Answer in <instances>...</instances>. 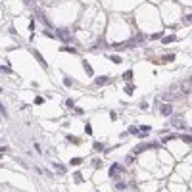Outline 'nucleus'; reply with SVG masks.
I'll use <instances>...</instances> for the list:
<instances>
[{
	"label": "nucleus",
	"mask_w": 192,
	"mask_h": 192,
	"mask_svg": "<svg viewBox=\"0 0 192 192\" xmlns=\"http://www.w3.org/2000/svg\"><path fill=\"white\" fill-rule=\"evenodd\" d=\"M123 175H125V165L123 163H111L109 165V169H108V177L111 181H117V179H123Z\"/></svg>",
	"instance_id": "f257e3e1"
},
{
	"label": "nucleus",
	"mask_w": 192,
	"mask_h": 192,
	"mask_svg": "<svg viewBox=\"0 0 192 192\" xmlns=\"http://www.w3.org/2000/svg\"><path fill=\"white\" fill-rule=\"evenodd\" d=\"M156 148H160V142H142V144H138V146L133 148V154H136V156H140L142 152H146V150H156Z\"/></svg>",
	"instance_id": "f03ea898"
},
{
	"label": "nucleus",
	"mask_w": 192,
	"mask_h": 192,
	"mask_svg": "<svg viewBox=\"0 0 192 192\" xmlns=\"http://www.w3.org/2000/svg\"><path fill=\"white\" fill-rule=\"evenodd\" d=\"M56 37H58V40H62V42H65V44L73 40L71 31L67 29V27H60V29H56Z\"/></svg>",
	"instance_id": "7ed1b4c3"
},
{
	"label": "nucleus",
	"mask_w": 192,
	"mask_h": 192,
	"mask_svg": "<svg viewBox=\"0 0 192 192\" xmlns=\"http://www.w3.org/2000/svg\"><path fill=\"white\" fill-rule=\"evenodd\" d=\"M167 125L175 127V129H186V121H185V117H181V115H171Z\"/></svg>",
	"instance_id": "20e7f679"
},
{
	"label": "nucleus",
	"mask_w": 192,
	"mask_h": 192,
	"mask_svg": "<svg viewBox=\"0 0 192 192\" xmlns=\"http://www.w3.org/2000/svg\"><path fill=\"white\" fill-rule=\"evenodd\" d=\"M160 113L163 115V117H167V119H169V117L173 115V104H171V102L161 104V106H160Z\"/></svg>",
	"instance_id": "39448f33"
},
{
	"label": "nucleus",
	"mask_w": 192,
	"mask_h": 192,
	"mask_svg": "<svg viewBox=\"0 0 192 192\" xmlns=\"http://www.w3.org/2000/svg\"><path fill=\"white\" fill-rule=\"evenodd\" d=\"M31 54H33V58L37 60L38 64H40V65H42V67H44V69H48V64H46V60H44V58H42V54H40V52H38L37 48H31Z\"/></svg>",
	"instance_id": "423d86ee"
},
{
	"label": "nucleus",
	"mask_w": 192,
	"mask_h": 192,
	"mask_svg": "<svg viewBox=\"0 0 192 192\" xmlns=\"http://www.w3.org/2000/svg\"><path fill=\"white\" fill-rule=\"evenodd\" d=\"M111 83V77L102 75V77H94V87H106V85Z\"/></svg>",
	"instance_id": "0eeeda50"
},
{
	"label": "nucleus",
	"mask_w": 192,
	"mask_h": 192,
	"mask_svg": "<svg viewBox=\"0 0 192 192\" xmlns=\"http://www.w3.org/2000/svg\"><path fill=\"white\" fill-rule=\"evenodd\" d=\"M104 56L108 58L111 64H123V58L119 56V54H104Z\"/></svg>",
	"instance_id": "6e6552de"
},
{
	"label": "nucleus",
	"mask_w": 192,
	"mask_h": 192,
	"mask_svg": "<svg viewBox=\"0 0 192 192\" xmlns=\"http://www.w3.org/2000/svg\"><path fill=\"white\" fill-rule=\"evenodd\" d=\"M113 188L115 190H125V188H129V185L123 179H117V181H113Z\"/></svg>",
	"instance_id": "1a4fd4ad"
},
{
	"label": "nucleus",
	"mask_w": 192,
	"mask_h": 192,
	"mask_svg": "<svg viewBox=\"0 0 192 192\" xmlns=\"http://www.w3.org/2000/svg\"><path fill=\"white\" fill-rule=\"evenodd\" d=\"M83 69H85V73H87V77H94V69H92V65H90L87 60H83Z\"/></svg>",
	"instance_id": "9d476101"
},
{
	"label": "nucleus",
	"mask_w": 192,
	"mask_h": 192,
	"mask_svg": "<svg viewBox=\"0 0 192 192\" xmlns=\"http://www.w3.org/2000/svg\"><path fill=\"white\" fill-rule=\"evenodd\" d=\"M52 167H54L60 175H65V171H67V167H65L64 163H58V161H52Z\"/></svg>",
	"instance_id": "9b49d317"
},
{
	"label": "nucleus",
	"mask_w": 192,
	"mask_h": 192,
	"mask_svg": "<svg viewBox=\"0 0 192 192\" xmlns=\"http://www.w3.org/2000/svg\"><path fill=\"white\" fill-rule=\"evenodd\" d=\"M123 92H125L127 96H133V94H134V85L131 83V81H129V83L125 85V87H123Z\"/></svg>",
	"instance_id": "f8f14e48"
},
{
	"label": "nucleus",
	"mask_w": 192,
	"mask_h": 192,
	"mask_svg": "<svg viewBox=\"0 0 192 192\" xmlns=\"http://www.w3.org/2000/svg\"><path fill=\"white\" fill-rule=\"evenodd\" d=\"M190 90H192L190 83H183V85H181V94H183V96H188V94H190Z\"/></svg>",
	"instance_id": "ddd939ff"
},
{
	"label": "nucleus",
	"mask_w": 192,
	"mask_h": 192,
	"mask_svg": "<svg viewBox=\"0 0 192 192\" xmlns=\"http://www.w3.org/2000/svg\"><path fill=\"white\" fill-rule=\"evenodd\" d=\"M175 58H177V56H175V52H169V54H165V56L161 58L160 62H161V64H167V62H175Z\"/></svg>",
	"instance_id": "4468645a"
},
{
	"label": "nucleus",
	"mask_w": 192,
	"mask_h": 192,
	"mask_svg": "<svg viewBox=\"0 0 192 192\" xmlns=\"http://www.w3.org/2000/svg\"><path fill=\"white\" fill-rule=\"evenodd\" d=\"M104 163H102V160L100 158H92V161H90V169H100Z\"/></svg>",
	"instance_id": "2eb2a0df"
},
{
	"label": "nucleus",
	"mask_w": 192,
	"mask_h": 192,
	"mask_svg": "<svg viewBox=\"0 0 192 192\" xmlns=\"http://www.w3.org/2000/svg\"><path fill=\"white\" fill-rule=\"evenodd\" d=\"M175 40H177L175 35H165V37L161 38V44H171V42H175Z\"/></svg>",
	"instance_id": "dca6fc26"
},
{
	"label": "nucleus",
	"mask_w": 192,
	"mask_h": 192,
	"mask_svg": "<svg viewBox=\"0 0 192 192\" xmlns=\"http://www.w3.org/2000/svg\"><path fill=\"white\" fill-rule=\"evenodd\" d=\"M65 140L69 144H81V138L79 136H73V134H65Z\"/></svg>",
	"instance_id": "f3484780"
},
{
	"label": "nucleus",
	"mask_w": 192,
	"mask_h": 192,
	"mask_svg": "<svg viewBox=\"0 0 192 192\" xmlns=\"http://www.w3.org/2000/svg\"><path fill=\"white\" fill-rule=\"evenodd\" d=\"M134 161H136V154H129L127 158H125V165H134Z\"/></svg>",
	"instance_id": "a211bd4d"
},
{
	"label": "nucleus",
	"mask_w": 192,
	"mask_h": 192,
	"mask_svg": "<svg viewBox=\"0 0 192 192\" xmlns=\"http://www.w3.org/2000/svg\"><path fill=\"white\" fill-rule=\"evenodd\" d=\"M83 158H81V156H75V158H71V160H69V163H71V165H73V167H79V165H81V163H83Z\"/></svg>",
	"instance_id": "6ab92c4d"
},
{
	"label": "nucleus",
	"mask_w": 192,
	"mask_h": 192,
	"mask_svg": "<svg viewBox=\"0 0 192 192\" xmlns=\"http://www.w3.org/2000/svg\"><path fill=\"white\" fill-rule=\"evenodd\" d=\"M92 150H94V152H104V144L102 142H92Z\"/></svg>",
	"instance_id": "aec40b11"
},
{
	"label": "nucleus",
	"mask_w": 192,
	"mask_h": 192,
	"mask_svg": "<svg viewBox=\"0 0 192 192\" xmlns=\"http://www.w3.org/2000/svg\"><path fill=\"white\" fill-rule=\"evenodd\" d=\"M13 161H15L17 165H21V167H23V169H29V163H27V161L23 160V158H15V160H13Z\"/></svg>",
	"instance_id": "412c9836"
},
{
	"label": "nucleus",
	"mask_w": 192,
	"mask_h": 192,
	"mask_svg": "<svg viewBox=\"0 0 192 192\" xmlns=\"http://www.w3.org/2000/svg\"><path fill=\"white\" fill-rule=\"evenodd\" d=\"M73 181H75V183H83V173H81V171H75V173H73Z\"/></svg>",
	"instance_id": "4be33fe9"
},
{
	"label": "nucleus",
	"mask_w": 192,
	"mask_h": 192,
	"mask_svg": "<svg viewBox=\"0 0 192 192\" xmlns=\"http://www.w3.org/2000/svg\"><path fill=\"white\" fill-rule=\"evenodd\" d=\"M111 46H113L115 50H125V48H129V46H127V42H113Z\"/></svg>",
	"instance_id": "5701e85b"
},
{
	"label": "nucleus",
	"mask_w": 192,
	"mask_h": 192,
	"mask_svg": "<svg viewBox=\"0 0 192 192\" xmlns=\"http://www.w3.org/2000/svg\"><path fill=\"white\" fill-rule=\"evenodd\" d=\"M183 23L185 25H192V13H185L183 15Z\"/></svg>",
	"instance_id": "b1692460"
},
{
	"label": "nucleus",
	"mask_w": 192,
	"mask_h": 192,
	"mask_svg": "<svg viewBox=\"0 0 192 192\" xmlns=\"http://www.w3.org/2000/svg\"><path fill=\"white\" fill-rule=\"evenodd\" d=\"M60 52H67V54H77L75 48H71V46H60Z\"/></svg>",
	"instance_id": "393cba45"
},
{
	"label": "nucleus",
	"mask_w": 192,
	"mask_h": 192,
	"mask_svg": "<svg viewBox=\"0 0 192 192\" xmlns=\"http://www.w3.org/2000/svg\"><path fill=\"white\" fill-rule=\"evenodd\" d=\"M181 140L185 144H192V134H181Z\"/></svg>",
	"instance_id": "a878e982"
},
{
	"label": "nucleus",
	"mask_w": 192,
	"mask_h": 192,
	"mask_svg": "<svg viewBox=\"0 0 192 192\" xmlns=\"http://www.w3.org/2000/svg\"><path fill=\"white\" fill-rule=\"evenodd\" d=\"M64 85L67 87V89H71V87H73V79L67 77V75H64Z\"/></svg>",
	"instance_id": "bb28decb"
},
{
	"label": "nucleus",
	"mask_w": 192,
	"mask_h": 192,
	"mask_svg": "<svg viewBox=\"0 0 192 192\" xmlns=\"http://www.w3.org/2000/svg\"><path fill=\"white\" fill-rule=\"evenodd\" d=\"M42 35H44L46 38H52V40H54V38H58V37H56V33H52V31H46V27H44V31H42Z\"/></svg>",
	"instance_id": "cd10ccee"
},
{
	"label": "nucleus",
	"mask_w": 192,
	"mask_h": 192,
	"mask_svg": "<svg viewBox=\"0 0 192 192\" xmlns=\"http://www.w3.org/2000/svg\"><path fill=\"white\" fill-rule=\"evenodd\" d=\"M121 79H123V81H131V79H133V71H131V69L125 71V73L121 75Z\"/></svg>",
	"instance_id": "c85d7f7f"
},
{
	"label": "nucleus",
	"mask_w": 192,
	"mask_h": 192,
	"mask_svg": "<svg viewBox=\"0 0 192 192\" xmlns=\"http://www.w3.org/2000/svg\"><path fill=\"white\" fill-rule=\"evenodd\" d=\"M35 25H37V23H35V15H33V17L31 19H29V25H27V27H29V31H35Z\"/></svg>",
	"instance_id": "c756f323"
},
{
	"label": "nucleus",
	"mask_w": 192,
	"mask_h": 192,
	"mask_svg": "<svg viewBox=\"0 0 192 192\" xmlns=\"http://www.w3.org/2000/svg\"><path fill=\"white\" fill-rule=\"evenodd\" d=\"M161 37H163V33H152V35H150V40H158V38H161Z\"/></svg>",
	"instance_id": "7c9ffc66"
},
{
	"label": "nucleus",
	"mask_w": 192,
	"mask_h": 192,
	"mask_svg": "<svg viewBox=\"0 0 192 192\" xmlns=\"http://www.w3.org/2000/svg\"><path fill=\"white\" fill-rule=\"evenodd\" d=\"M129 133L133 134V136H136V134H138V127H136V125H131V127H129Z\"/></svg>",
	"instance_id": "2f4dec72"
},
{
	"label": "nucleus",
	"mask_w": 192,
	"mask_h": 192,
	"mask_svg": "<svg viewBox=\"0 0 192 192\" xmlns=\"http://www.w3.org/2000/svg\"><path fill=\"white\" fill-rule=\"evenodd\" d=\"M33 148H35V152H37V154H40V156L44 154V152H42V146H40L38 142H35V144H33Z\"/></svg>",
	"instance_id": "473e14b6"
},
{
	"label": "nucleus",
	"mask_w": 192,
	"mask_h": 192,
	"mask_svg": "<svg viewBox=\"0 0 192 192\" xmlns=\"http://www.w3.org/2000/svg\"><path fill=\"white\" fill-rule=\"evenodd\" d=\"M33 102L37 104V106H42V104H44V98H42V96H35V100H33Z\"/></svg>",
	"instance_id": "72a5a7b5"
},
{
	"label": "nucleus",
	"mask_w": 192,
	"mask_h": 192,
	"mask_svg": "<svg viewBox=\"0 0 192 192\" xmlns=\"http://www.w3.org/2000/svg\"><path fill=\"white\" fill-rule=\"evenodd\" d=\"M73 113L79 117V115H85V109L83 108H77V106H75V108H73Z\"/></svg>",
	"instance_id": "f704fd0d"
},
{
	"label": "nucleus",
	"mask_w": 192,
	"mask_h": 192,
	"mask_svg": "<svg viewBox=\"0 0 192 192\" xmlns=\"http://www.w3.org/2000/svg\"><path fill=\"white\" fill-rule=\"evenodd\" d=\"M65 106H67V108H75V100H73V98H67V100H65Z\"/></svg>",
	"instance_id": "c9c22d12"
},
{
	"label": "nucleus",
	"mask_w": 192,
	"mask_h": 192,
	"mask_svg": "<svg viewBox=\"0 0 192 192\" xmlns=\"http://www.w3.org/2000/svg\"><path fill=\"white\" fill-rule=\"evenodd\" d=\"M85 133H87V134H92V125H90L89 121L85 123Z\"/></svg>",
	"instance_id": "e433bc0d"
},
{
	"label": "nucleus",
	"mask_w": 192,
	"mask_h": 192,
	"mask_svg": "<svg viewBox=\"0 0 192 192\" xmlns=\"http://www.w3.org/2000/svg\"><path fill=\"white\" fill-rule=\"evenodd\" d=\"M117 117H119V115H117V111H115V109H111V111H109V119H111V121H117Z\"/></svg>",
	"instance_id": "4c0bfd02"
},
{
	"label": "nucleus",
	"mask_w": 192,
	"mask_h": 192,
	"mask_svg": "<svg viewBox=\"0 0 192 192\" xmlns=\"http://www.w3.org/2000/svg\"><path fill=\"white\" fill-rule=\"evenodd\" d=\"M8 33H10V35H13V37L17 38V31H15V27H8Z\"/></svg>",
	"instance_id": "58836bf2"
},
{
	"label": "nucleus",
	"mask_w": 192,
	"mask_h": 192,
	"mask_svg": "<svg viewBox=\"0 0 192 192\" xmlns=\"http://www.w3.org/2000/svg\"><path fill=\"white\" fill-rule=\"evenodd\" d=\"M2 117H4V119H8V117H10V115H8V109H6V106H4V104H2Z\"/></svg>",
	"instance_id": "ea45409f"
},
{
	"label": "nucleus",
	"mask_w": 192,
	"mask_h": 192,
	"mask_svg": "<svg viewBox=\"0 0 192 192\" xmlns=\"http://www.w3.org/2000/svg\"><path fill=\"white\" fill-rule=\"evenodd\" d=\"M2 73H6V75H12V69H10L8 65H4V67H2Z\"/></svg>",
	"instance_id": "a19ab883"
},
{
	"label": "nucleus",
	"mask_w": 192,
	"mask_h": 192,
	"mask_svg": "<svg viewBox=\"0 0 192 192\" xmlns=\"http://www.w3.org/2000/svg\"><path fill=\"white\" fill-rule=\"evenodd\" d=\"M138 108H140V109H148L150 106H148V102H140V104H138Z\"/></svg>",
	"instance_id": "79ce46f5"
},
{
	"label": "nucleus",
	"mask_w": 192,
	"mask_h": 192,
	"mask_svg": "<svg viewBox=\"0 0 192 192\" xmlns=\"http://www.w3.org/2000/svg\"><path fill=\"white\" fill-rule=\"evenodd\" d=\"M23 4H25V6H33V4H35V0H23Z\"/></svg>",
	"instance_id": "37998d69"
},
{
	"label": "nucleus",
	"mask_w": 192,
	"mask_h": 192,
	"mask_svg": "<svg viewBox=\"0 0 192 192\" xmlns=\"http://www.w3.org/2000/svg\"><path fill=\"white\" fill-rule=\"evenodd\" d=\"M129 134H131V133H129V131H127V133H121V134H119V138H121V140H123V138H127Z\"/></svg>",
	"instance_id": "c03bdc74"
}]
</instances>
